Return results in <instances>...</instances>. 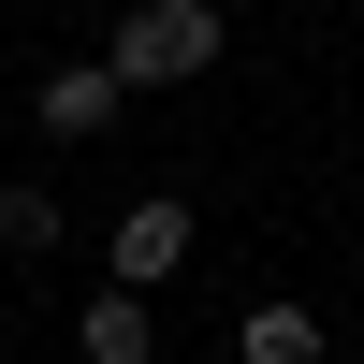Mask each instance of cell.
<instances>
[{"mask_svg":"<svg viewBox=\"0 0 364 364\" xmlns=\"http://www.w3.org/2000/svg\"><path fill=\"white\" fill-rule=\"evenodd\" d=\"M102 262H117V291H146V277H175V262H190V204H175V190H146L132 219H117V248H102Z\"/></svg>","mask_w":364,"mask_h":364,"instance_id":"cell-3","label":"cell"},{"mask_svg":"<svg viewBox=\"0 0 364 364\" xmlns=\"http://www.w3.org/2000/svg\"><path fill=\"white\" fill-rule=\"evenodd\" d=\"M102 73L117 87H204V73H219V0H146V15L117 29Z\"/></svg>","mask_w":364,"mask_h":364,"instance_id":"cell-1","label":"cell"},{"mask_svg":"<svg viewBox=\"0 0 364 364\" xmlns=\"http://www.w3.org/2000/svg\"><path fill=\"white\" fill-rule=\"evenodd\" d=\"M29 117H44V146H102L117 117H132V87H117L102 58H58V73H44V102H29Z\"/></svg>","mask_w":364,"mask_h":364,"instance_id":"cell-2","label":"cell"},{"mask_svg":"<svg viewBox=\"0 0 364 364\" xmlns=\"http://www.w3.org/2000/svg\"><path fill=\"white\" fill-rule=\"evenodd\" d=\"M87 364H161V321H146V291H102V306H87Z\"/></svg>","mask_w":364,"mask_h":364,"instance_id":"cell-4","label":"cell"},{"mask_svg":"<svg viewBox=\"0 0 364 364\" xmlns=\"http://www.w3.org/2000/svg\"><path fill=\"white\" fill-rule=\"evenodd\" d=\"M58 233H73V219H58V190H29V175H15V190H0V248H15V262H44Z\"/></svg>","mask_w":364,"mask_h":364,"instance_id":"cell-6","label":"cell"},{"mask_svg":"<svg viewBox=\"0 0 364 364\" xmlns=\"http://www.w3.org/2000/svg\"><path fill=\"white\" fill-rule=\"evenodd\" d=\"M233 350H248V364H321V321L277 291V306H248V321H233Z\"/></svg>","mask_w":364,"mask_h":364,"instance_id":"cell-5","label":"cell"}]
</instances>
